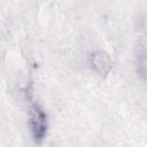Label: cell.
<instances>
[{
    "label": "cell",
    "mask_w": 147,
    "mask_h": 147,
    "mask_svg": "<svg viewBox=\"0 0 147 147\" xmlns=\"http://www.w3.org/2000/svg\"><path fill=\"white\" fill-rule=\"evenodd\" d=\"M29 125L33 139L36 141H41L47 132V116L38 105H33L30 108Z\"/></svg>",
    "instance_id": "1"
},
{
    "label": "cell",
    "mask_w": 147,
    "mask_h": 147,
    "mask_svg": "<svg viewBox=\"0 0 147 147\" xmlns=\"http://www.w3.org/2000/svg\"><path fill=\"white\" fill-rule=\"evenodd\" d=\"M91 65L100 76H106L111 69V60L109 55L103 51H96L91 54Z\"/></svg>",
    "instance_id": "2"
},
{
    "label": "cell",
    "mask_w": 147,
    "mask_h": 147,
    "mask_svg": "<svg viewBox=\"0 0 147 147\" xmlns=\"http://www.w3.org/2000/svg\"><path fill=\"white\" fill-rule=\"evenodd\" d=\"M137 71L139 76L147 80V53L140 52L137 59Z\"/></svg>",
    "instance_id": "3"
}]
</instances>
